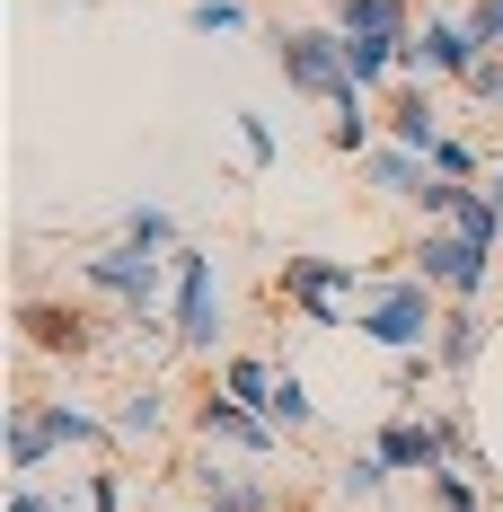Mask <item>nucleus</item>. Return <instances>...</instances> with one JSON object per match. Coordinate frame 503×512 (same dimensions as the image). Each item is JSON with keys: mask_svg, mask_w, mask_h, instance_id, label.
Wrapping results in <instances>:
<instances>
[{"mask_svg": "<svg viewBox=\"0 0 503 512\" xmlns=\"http://www.w3.org/2000/svg\"><path fill=\"white\" fill-rule=\"evenodd\" d=\"M168 415H177V389H168V380H133V389L115 398V451H124V442L168 433Z\"/></svg>", "mask_w": 503, "mask_h": 512, "instance_id": "nucleus-15", "label": "nucleus"}, {"mask_svg": "<svg viewBox=\"0 0 503 512\" xmlns=\"http://www.w3.org/2000/svg\"><path fill=\"white\" fill-rule=\"evenodd\" d=\"M27 407L53 433V451H115V415L80 407V398H27Z\"/></svg>", "mask_w": 503, "mask_h": 512, "instance_id": "nucleus-11", "label": "nucleus"}, {"mask_svg": "<svg viewBox=\"0 0 503 512\" xmlns=\"http://www.w3.org/2000/svg\"><path fill=\"white\" fill-rule=\"evenodd\" d=\"M230 124H239V151H248L256 177H265V168H283V133H274L265 115H230Z\"/></svg>", "mask_w": 503, "mask_h": 512, "instance_id": "nucleus-25", "label": "nucleus"}, {"mask_svg": "<svg viewBox=\"0 0 503 512\" xmlns=\"http://www.w3.org/2000/svg\"><path fill=\"white\" fill-rule=\"evenodd\" d=\"M362 177L389 195V204H415L424 212V186H433V159L406 151V142H380V151H362Z\"/></svg>", "mask_w": 503, "mask_h": 512, "instance_id": "nucleus-13", "label": "nucleus"}, {"mask_svg": "<svg viewBox=\"0 0 503 512\" xmlns=\"http://www.w3.org/2000/svg\"><path fill=\"white\" fill-rule=\"evenodd\" d=\"M451 230H468L477 248H503V212L486 186H459V204H451Z\"/></svg>", "mask_w": 503, "mask_h": 512, "instance_id": "nucleus-23", "label": "nucleus"}, {"mask_svg": "<svg viewBox=\"0 0 503 512\" xmlns=\"http://www.w3.org/2000/svg\"><path fill=\"white\" fill-rule=\"evenodd\" d=\"M406 256H415V274H424L442 301H486V283H495V248H477V239L451 230V221H424Z\"/></svg>", "mask_w": 503, "mask_h": 512, "instance_id": "nucleus-6", "label": "nucleus"}, {"mask_svg": "<svg viewBox=\"0 0 503 512\" xmlns=\"http://www.w3.org/2000/svg\"><path fill=\"white\" fill-rule=\"evenodd\" d=\"M459 89H468V98L486 106V115H503V53H486V62H477V71H468Z\"/></svg>", "mask_w": 503, "mask_h": 512, "instance_id": "nucleus-29", "label": "nucleus"}, {"mask_svg": "<svg viewBox=\"0 0 503 512\" xmlns=\"http://www.w3.org/2000/svg\"><path fill=\"white\" fill-rule=\"evenodd\" d=\"M195 495H203V512H274V486L265 477H239V468H221L212 451L195 460Z\"/></svg>", "mask_w": 503, "mask_h": 512, "instance_id": "nucleus-14", "label": "nucleus"}, {"mask_svg": "<svg viewBox=\"0 0 503 512\" xmlns=\"http://www.w3.org/2000/svg\"><path fill=\"white\" fill-rule=\"evenodd\" d=\"M265 415L283 424V442L318 424V398H309V380H301V362H292V354H283V380H274V398H265Z\"/></svg>", "mask_w": 503, "mask_h": 512, "instance_id": "nucleus-19", "label": "nucleus"}, {"mask_svg": "<svg viewBox=\"0 0 503 512\" xmlns=\"http://www.w3.org/2000/svg\"><path fill=\"white\" fill-rule=\"evenodd\" d=\"M186 424L203 433V451H248V460H274V451H283V424H274V415H256V407H239L230 389L195 398Z\"/></svg>", "mask_w": 503, "mask_h": 512, "instance_id": "nucleus-8", "label": "nucleus"}, {"mask_svg": "<svg viewBox=\"0 0 503 512\" xmlns=\"http://www.w3.org/2000/svg\"><path fill=\"white\" fill-rule=\"evenodd\" d=\"M345 36H415V0H336Z\"/></svg>", "mask_w": 503, "mask_h": 512, "instance_id": "nucleus-18", "label": "nucleus"}, {"mask_svg": "<svg viewBox=\"0 0 503 512\" xmlns=\"http://www.w3.org/2000/svg\"><path fill=\"white\" fill-rule=\"evenodd\" d=\"M274 380H283V362H274V354H221V380H212V389H230L239 407H256V415H265Z\"/></svg>", "mask_w": 503, "mask_h": 512, "instance_id": "nucleus-17", "label": "nucleus"}, {"mask_svg": "<svg viewBox=\"0 0 503 512\" xmlns=\"http://www.w3.org/2000/svg\"><path fill=\"white\" fill-rule=\"evenodd\" d=\"M80 504L89 512H124V477H115V468H89V477H80Z\"/></svg>", "mask_w": 503, "mask_h": 512, "instance_id": "nucleus-30", "label": "nucleus"}, {"mask_svg": "<svg viewBox=\"0 0 503 512\" xmlns=\"http://www.w3.org/2000/svg\"><path fill=\"white\" fill-rule=\"evenodd\" d=\"M71 9H80V0H71Z\"/></svg>", "mask_w": 503, "mask_h": 512, "instance_id": "nucleus-33", "label": "nucleus"}, {"mask_svg": "<svg viewBox=\"0 0 503 512\" xmlns=\"http://www.w3.org/2000/svg\"><path fill=\"white\" fill-rule=\"evenodd\" d=\"M0 512H71V495H53L45 477H9V504Z\"/></svg>", "mask_w": 503, "mask_h": 512, "instance_id": "nucleus-27", "label": "nucleus"}, {"mask_svg": "<svg viewBox=\"0 0 503 512\" xmlns=\"http://www.w3.org/2000/svg\"><path fill=\"white\" fill-rule=\"evenodd\" d=\"M168 274H177V292H168V327H177V354H221V336H230V309H221V283H212V256L203 248H177L168 256Z\"/></svg>", "mask_w": 503, "mask_h": 512, "instance_id": "nucleus-5", "label": "nucleus"}, {"mask_svg": "<svg viewBox=\"0 0 503 512\" xmlns=\"http://www.w3.org/2000/svg\"><path fill=\"white\" fill-rule=\"evenodd\" d=\"M389 477H398V468L380 460V451H353V460H336V495H345V504H380Z\"/></svg>", "mask_w": 503, "mask_h": 512, "instance_id": "nucleus-21", "label": "nucleus"}, {"mask_svg": "<svg viewBox=\"0 0 503 512\" xmlns=\"http://www.w3.org/2000/svg\"><path fill=\"white\" fill-rule=\"evenodd\" d=\"M486 345H495V327H486V309H477V301H451V309H442L433 354H442V371H451V380H468V371L486 362Z\"/></svg>", "mask_w": 503, "mask_h": 512, "instance_id": "nucleus-12", "label": "nucleus"}, {"mask_svg": "<svg viewBox=\"0 0 503 512\" xmlns=\"http://www.w3.org/2000/svg\"><path fill=\"white\" fill-rule=\"evenodd\" d=\"M477 186H486V195H495V212H503V168H486V177H477Z\"/></svg>", "mask_w": 503, "mask_h": 512, "instance_id": "nucleus-32", "label": "nucleus"}, {"mask_svg": "<svg viewBox=\"0 0 503 512\" xmlns=\"http://www.w3.org/2000/svg\"><path fill=\"white\" fill-rule=\"evenodd\" d=\"M274 71L292 98H318V106H345V98H371L353 89V62H345V27H274Z\"/></svg>", "mask_w": 503, "mask_h": 512, "instance_id": "nucleus-2", "label": "nucleus"}, {"mask_svg": "<svg viewBox=\"0 0 503 512\" xmlns=\"http://www.w3.org/2000/svg\"><path fill=\"white\" fill-rule=\"evenodd\" d=\"M424 486H433L442 512H477V477H468V468H442V477H424Z\"/></svg>", "mask_w": 503, "mask_h": 512, "instance_id": "nucleus-28", "label": "nucleus"}, {"mask_svg": "<svg viewBox=\"0 0 503 512\" xmlns=\"http://www.w3.org/2000/svg\"><path fill=\"white\" fill-rule=\"evenodd\" d=\"M80 283H89L98 301H115L124 318H159V301L177 292V274H168V256L133 248V239H106L98 256H80Z\"/></svg>", "mask_w": 503, "mask_h": 512, "instance_id": "nucleus-4", "label": "nucleus"}, {"mask_svg": "<svg viewBox=\"0 0 503 512\" xmlns=\"http://www.w3.org/2000/svg\"><path fill=\"white\" fill-rule=\"evenodd\" d=\"M371 292V274L353 265V256H318V248H283V301H292V318L301 327H345L353 301Z\"/></svg>", "mask_w": 503, "mask_h": 512, "instance_id": "nucleus-3", "label": "nucleus"}, {"mask_svg": "<svg viewBox=\"0 0 503 512\" xmlns=\"http://www.w3.org/2000/svg\"><path fill=\"white\" fill-rule=\"evenodd\" d=\"M18 336H27V354H45V362H89L106 345L98 318L71 309V301H18Z\"/></svg>", "mask_w": 503, "mask_h": 512, "instance_id": "nucleus-9", "label": "nucleus"}, {"mask_svg": "<svg viewBox=\"0 0 503 512\" xmlns=\"http://www.w3.org/2000/svg\"><path fill=\"white\" fill-rule=\"evenodd\" d=\"M115 239H133V248H151V256H177V248H186V239H177V212H168V204H133Z\"/></svg>", "mask_w": 503, "mask_h": 512, "instance_id": "nucleus-22", "label": "nucleus"}, {"mask_svg": "<svg viewBox=\"0 0 503 512\" xmlns=\"http://www.w3.org/2000/svg\"><path fill=\"white\" fill-rule=\"evenodd\" d=\"M424 159H433V177H459V186H477V177H486V151H477L468 133H442Z\"/></svg>", "mask_w": 503, "mask_h": 512, "instance_id": "nucleus-24", "label": "nucleus"}, {"mask_svg": "<svg viewBox=\"0 0 503 512\" xmlns=\"http://www.w3.org/2000/svg\"><path fill=\"white\" fill-rule=\"evenodd\" d=\"M398 53H406V36H345L353 89H380V80H398Z\"/></svg>", "mask_w": 503, "mask_h": 512, "instance_id": "nucleus-20", "label": "nucleus"}, {"mask_svg": "<svg viewBox=\"0 0 503 512\" xmlns=\"http://www.w3.org/2000/svg\"><path fill=\"white\" fill-rule=\"evenodd\" d=\"M380 142H406V151H433V142H442L433 80H398V89H389V106H380Z\"/></svg>", "mask_w": 503, "mask_h": 512, "instance_id": "nucleus-10", "label": "nucleus"}, {"mask_svg": "<svg viewBox=\"0 0 503 512\" xmlns=\"http://www.w3.org/2000/svg\"><path fill=\"white\" fill-rule=\"evenodd\" d=\"M0 442H9V477H45V468H53V433L36 424V407H27V398L9 407V424H0Z\"/></svg>", "mask_w": 503, "mask_h": 512, "instance_id": "nucleus-16", "label": "nucleus"}, {"mask_svg": "<svg viewBox=\"0 0 503 512\" xmlns=\"http://www.w3.org/2000/svg\"><path fill=\"white\" fill-rule=\"evenodd\" d=\"M468 27H477L486 53H503V0H468Z\"/></svg>", "mask_w": 503, "mask_h": 512, "instance_id": "nucleus-31", "label": "nucleus"}, {"mask_svg": "<svg viewBox=\"0 0 503 512\" xmlns=\"http://www.w3.org/2000/svg\"><path fill=\"white\" fill-rule=\"evenodd\" d=\"M442 292L406 265V274H371V292L353 301V336L362 345H380V354H424L433 345V327H442Z\"/></svg>", "mask_w": 503, "mask_h": 512, "instance_id": "nucleus-1", "label": "nucleus"}, {"mask_svg": "<svg viewBox=\"0 0 503 512\" xmlns=\"http://www.w3.org/2000/svg\"><path fill=\"white\" fill-rule=\"evenodd\" d=\"M371 451L398 468V477H442V468H459V433H451V407L442 415H415L398 407L380 433H371Z\"/></svg>", "mask_w": 503, "mask_h": 512, "instance_id": "nucleus-7", "label": "nucleus"}, {"mask_svg": "<svg viewBox=\"0 0 503 512\" xmlns=\"http://www.w3.org/2000/svg\"><path fill=\"white\" fill-rule=\"evenodd\" d=\"M186 18H195V36H239L248 27V0H195Z\"/></svg>", "mask_w": 503, "mask_h": 512, "instance_id": "nucleus-26", "label": "nucleus"}]
</instances>
